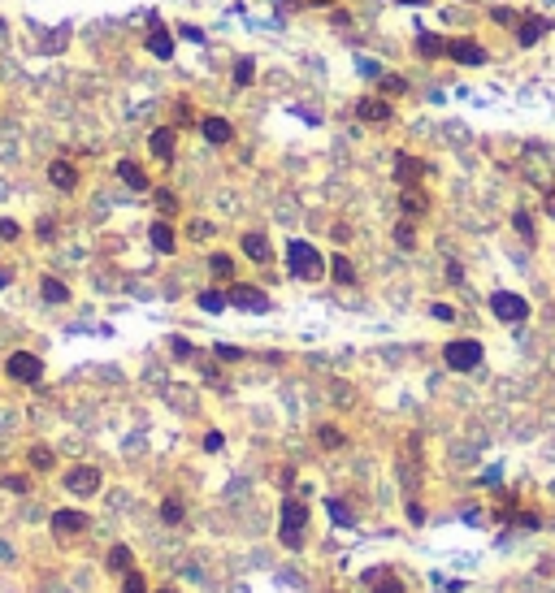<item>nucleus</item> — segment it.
Listing matches in <instances>:
<instances>
[{"mask_svg": "<svg viewBox=\"0 0 555 593\" xmlns=\"http://www.w3.org/2000/svg\"><path fill=\"white\" fill-rule=\"evenodd\" d=\"M5 286H9V273H5V269H0V291H5Z\"/></svg>", "mask_w": 555, "mask_h": 593, "instance_id": "8fccbe9b", "label": "nucleus"}, {"mask_svg": "<svg viewBox=\"0 0 555 593\" xmlns=\"http://www.w3.org/2000/svg\"><path fill=\"white\" fill-rule=\"evenodd\" d=\"M369 585H373V593H403L399 576H386L382 567H377V572H369Z\"/></svg>", "mask_w": 555, "mask_h": 593, "instance_id": "6ab92c4d", "label": "nucleus"}, {"mask_svg": "<svg viewBox=\"0 0 555 593\" xmlns=\"http://www.w3.org/2000/svg\"><path fill=\"white\" fill-rule=\"evenodd\" d=\"M217 355H221V359H239L243 351H239V347H226V342H221V347H217Z\"/></svg>", "mask_w": 555, "mask_h": 593, "instance_id": "37998d69", "label": "nucleus"}, {"mask_svg": "<svg viewBox=\"0 0 555 593\" xmlns=\"http://www.w3.org/2000/svg\"><path fill=\"white\" fill-rule=\"evenodd\" d=\"M421 173H425V165H421L417 156H399V161H395V178H399L403 187H412Z\"/></svg>", "mask_w": 555, "mask_h": 593, "instance_id": "4468645a", "label": "nucleus"}, {"mask_svg": "<svg viewBox=\"0 0 555 593\" xmlns=\"http://www.w3.org/2000/svg\"><path fill=\"white\" fill-rule=\"evenodd\" d=\"M157 204H161V213H174V208H178V204H174V195H169V191H157Z\"/></svg>", "mask_w": 555, "mask_h": 593, "instance_id": "58836bf2", "label": "nucleus"}, {"mask_svg": "<svg viewBox=\"0 0 555 593\" xmlns=\"http://www.w3.org/2000/svg\"><path fill=\"white\" fill-rule=\"evenodd\" d=\"M39 291H44V299H48V303H65V299H70V291L61 286V281H53V277H44V286H39Z\"/></svg>", "mask_w": 555, "mask_h": 593, "instance_id": "393cba45", "label": "nucleus"}, {"mask_svg": "<svg viewBox=\"0 0 555 593\" xmlns=\"http://www.w3.org/2000/svg\"><path fill=\"white\" fill-rule=\"evenodd\" d=\"M317 442H321V446H330V451H334V446H343V433H339V429H334V425H325V429H317Z\"/></svg>", "mask_w": 555, "mask_h": 593, "instance_id": "c756f323", "label": "nucleus"}, {"mask_svg": "<svg viewBox=\"0 0 555 593\" xmlns=\"http://www.w3.org/2000/svg\"><path fill=\"white\" fill-rule=\"evenodd\" d=\"M417 53H421V57H447V39H438V35H417Z\"/></svg>", "mask_w": 555, "mask_h": 593, "instance_id": "aec40b11", "label": "nucleus"}, {"mask_svg": "<svg viewBox=\"0 0 555 593\" xmlns=\"http://www.w3.org/2000/svg\"><path fill=\"white\" fill-rule=\"evenodd\" d=\"M161 520H165V524H183V502H178V498H165Z\"/></svg>", "mask_w": 555, "mask_h": 593, "instance_id": "bb28decb", "label": "nucleus"}, {"mask_svg": "<svg viewBox=\"0 0 555 593\" xmlns=\"http://www.w3.org/2000/svg\"><path fill=\"white\" fill-rule=\"evenodd\" d=\"M490 18H495V22H516V13H512V9H495Z\"/></svg>", "mask_w": 555, "mask_h": 593, "instance_id": "09e8293b", "label": "nucleus"}, {"mask_svg": "<svg viewBox=\"0 0 555 593\" xmlns=\"http://www.w3.org/2000/svg\"><path fill=\"white\" fill-rule=\"evenodd\" d=\"M395 243H399V247H412V243H417L412 225H395Z\"/></svg>", "mask_w": 555, "mask_h": 593, "instance_id": "e433bc0d", "label": "nucleus"}, {"mask_svg": "<svg viewBox=\"0 0 555 593\" xmlns=\"http://www.w3.org/2000/svg\"><path fill=\"white\" fill-rule=\"evenodd\" d=\"M230 303H235V307H247V312H265V307H269V299H265L256 286H235V291H230Z\"/></svg>", "mask_w": 555, "mask_h": 593, "instance_id": "6e6552de", "label": "nucleus"}, {"mask_svg": "<svg viewBox=\"0 0 555 593\" xmlns=\"http://www.w3.org/2000/svg\"><path fill=\"white\" fill-rule=\"evenodd\" d=\"M157 593H178V589H157Z\"/></svg>", "mask_w": 555, "mask_h": 593, "instance_id": "603ef678", "label": "nucleus"}, {"mask_svg": "<svg viewBox=\"0 0 555 593\" xmlns=\"http://www.w3.org/2000/svg\"><path fill=\"white\" fill-rule=\"evenodd\" d=\"M547 31H551V22H547V18H525V22H521V31H516V44H521V48H534Z\"/></svg>", "mask_w": 555, "mask_h": 593, "instance_id": "1a4fd4ad", "label": "nucleus"}, {"mask_svg": "<svg viewBox=\"0 0 555 593\" xmlns=\"http://www.w3.org/2000/svg\"><path fill=\"white\" fill-rule=\"evenodd\" d=\"M304 520H308V507L299 502V498H287V502H282V533H278V537H282V546H291V550H295L299 541H304V537H299Z\"/></svg>", "mask_w": 555, "mask_h": 593, "instance_id": "7ed1b4c3", "label": "nucleus"}, {"mask_svg": "<svg viewBox=\"0 0 555 593\" xmlns=\"http://www.w3.org/2000/svg\"><path fill=\"white\" fill-rule=\"evenodd\" d=\"M122 593H148L143 576H139V572H126V576H122Z\"/></svg>", "mask_w": 555, "mask_h": 593, "instance_id": "7c9ffc66", "label": "nucleus"}, {"mask_svg": "<svg viewBox=\"0 0 555 593\" xmlns=\"http://www.w3.org/2000/svg\"><path fill=\"white\" fill-rule=\"evenodd\" d=\"M183 39H191V44H200V39H204V31H200V27H183Z\"/></svg>", "mask_w": 555, "mask_h": 593, "instance_id": "a18cd8bd", "label": "nucleus"}, {"mask_svg": "<svg viewBox=\"0 0 555 593\" xmlns=\"http://www.w3.org/2000/svg\"><path fill=\"white\" fill-rule=\"evenodd\" d=\"M243 251H247V255H252V260H256V265H265L269 255H273V251H269V243H265L261 234H243Z\"/></svg>", "mask_w": 555, "mask_h": 593, "instance_id": "f3484780", "label": "nucleus"}, {"mask_svg": "<svg viewBox=\"0 0 555 593\" xmlns=\"http://www.w3.org/2000/svg\"><path fill=\"white\" fill-rule=\"evenodd\" d=\"M403 5H425V0H403Z\"/></svg>", "mask_w": 555, "mask_h": 593, "instance_id": "3c124183", "label": "nucleus"}, {"mask_svg": "<svg viewBox=\"0 0 555 593\" xmlns=\"http://www.w3.org/2000/svg\"><path fill=\"white\" fill-rule=\"evenodd\" d=\"M325 507H330V520H334V524H343V528H351V524H356V515H351V507H347V502L330 498Z\"/></svg>", "mask_w": 555, "mask_h": 593, "instance_id": "4be33fe9", "label": "nucleus"}, {"mask_svg": "<svg viewBox=\"0 0 555 593\" xmlns=\"http://www.w3.org/2000/svg\"><path fill=\"white\" fill-rule=\"evenodd\" d=\"M5 373H9L13 381L35 385V381L44 377V364H39V355H31V351H13V355H9V364H5Z\"/></svg>", "mask_w": 555, "mask_h": 593, "instance_id": "20e7f679", "label": "nucleus"}, {"mask_svg": "<svg viewBox=\"0 0 555 593\" xmlns=\"http://www.w3.org/2000/svg\"><path fill=\"white\" fill-rule=\"evenodd\" d=\"M31 468H53V451H48V446H35V451H31Z\"/></svg>", "mask_w": 555, "mask_h": 593, "instance_id": "473e14b6", "label": "nucleus"}, {"mask_svg": "<svg viewBox=\"0 0 555 593\" xmlns=\"http://www.w3.org/2000/svg\"><path fill=\"white\" fill-rule=\"evenodd\" d=\"M447 57L460 65H486V48L473 39H447Z\"/></svg>", "mask_w": 555, "mask_h": 593, "instance_id": "0eeeda50", "label": "nucleus"}, {"mask_svg": "<svg viewBox=\"0 0 555 593\" xmlns=\"http://www.w3.org/2000/svg\"><path fill=\"white\" fill-rule=\"evenodd\" d=\"M48 178H53V187H61V191H74V182H79V173H74L70 161H53L48 165Z\"/></svg>", "mask_w": 555, "mask_h": 593, "instance_id": "f8f14e48", "label": "nucleus"}, {"mask_svg": "<svg viewBox=\"0 0 555 593\" xmlns=\"http://www.w3.org/2000/svg\"><path fill=\"white\" fill-rule=\"evenodd\" d=\"M252 79H256V65H252V61H239V65H235V83H239V87H247Z\"/></svg>", "mask_w": 555, "mask_h": 593, "instance_id": "2f4dec72", "label": "nucleus"}, {"mask_svg": "<svg viewBox=\"0 0 555 593\" xmlns=\"http://www.w3.org/2000/svg\"><path fill=\"white\" fill-rule=\"evenodd\" d=\"M287 265H291V273L295 277H304V281H317L321 277V251L313 247V243H295L291 239V247H287Z\"/></svg>", "mask_w": 555, "mask_h": 593, "instance_id": "f257e3e1", "label": "nucleus"}, {"mask_svg": "<svg viewBox=\"0 0 555 593\" xmlns=\"http://www.w3.org/2000/svg\"><path fill=\"white\" fill-rule=\"evenodd\" d=\"M5 489H13V494H27L31 481H27V477H5Z\"/></svg>", "mask_w": 555, "mask_h": 593, "instance_id": "4c0bfd02", "label": "nucleus"}, {"mask_svg": "<svg viewBox=\"0 0 555 593\" xmlns=\"http://www.w3.org/2000/svg\"><path fill=\"white\" fill-rule=\"evenodd\" d=\"M53 533H87L83 511H53Z\"/></svg>", "mask_w": 555, "mask_h": 593, "instance_id": "9d476101", "label": "nucleus"}, {"mask_svg": "<svg viewBox=\"0 0 555 593\" xmlns=\"http://www.w3.org/2000/svg\"><path fill=\"white\" fill-rule=\"evenodd\" d=\"M226 303H230V295H221V291H204V295H200V307H204V312H221Z\"/></svg>", "mask_w": 555, "mask_h": 593, "instance_id": "a878e982", "label": "nucleus"}, {"mask_svg": "<svg viewBox=\"0 0 555 593\" xmlns=\"http://www.w3.org/2000/svg\"><path fill=\"white\" fill-rule=\"evenodd\" d=\"M65 489H70V494H79V498L96 494V489H100V468H87V463H83V468H70L65 472Z\"/></svg>", "mask_w": 555, "mask_h": 593, "instance_id": "423d86ee", "label": "nucleus"}, {"mask_svg": "<svg viewBox=\"0 0 555 593\" xmlns=\"http://www.w3.org/2000/svg\"><path fill=\"white\" fill-rule=\"evenodd\" d=\"M403 208H408V213H425V195H421V191L412 187L408 195H403Z\"/></svg>", "mask_w": 555, "mask_h": 593, "instance_id": "72a5a7b5", "label": "nucleus"}, {"mask_svg": "<svg viewBox=\"0 0 555 593\" xmlns=\"http://www.w3.org/2000/svg\"><path fill=\"white\" fill-rule=\"evenodd\" d=\"M360 74H369V79H382V65H377V61H360Z\"/></svg>", "mask_w": 555, "mask_h": 593, "instance_id": "a19ab883", "label": "nucleus"}, {"mask_svg": "<svg viewBox=\"0 0 555 593\" xmlns=\"http://www.w3.org/2000/svg\"><path fill=\"white\" fill-rule=\"evenodd\" d=\"M18 234H22V225H18V221H9V217H0V239H5V243H13Z\"/></svg>", "mask_w": 555, "mask_h": 593, "instance_id": "c9c22d12", "label": "nucleus"}, {"mask_svg": "<svg viewBox=\"0 0 555 593\" xmlns=\"http://www.w3.org/2000/svg\"><path fill=\"white\" fill-rule=\"evenodd\" d=\"M174 355H178V359H187V355H191V342H183V338H174Z\"/></svg>", "mask_w": 555, "mask_h": 593, "instance_id": "79ce46f5", "label": "nucleus"}, {"mask_svg": "<svg viewBox=\"0 0 555 593\" xmlns=\"http://www.w3.org/2000/svg\"><path fill=\"white\" fill-rule=\"evenodd\" d=\"M204 451H221V433H209L204 437Z\"/></svg>", "mask_w": 555, "mask_h": 593, "instance_id": "49530a36", "label": "nucleus"}, {"mask_svg": "<svg viewBox=\"0 0 555 593\" xmlns=\"http://www.w3.org/2000/svg\"><path fill=\"white\" fill-rule=\"evenodd\" d=\"M209 269H213V277H230V273H235V260H230V255H221V251H217L213 260H209Z\"/></svg>", "mask_w": 555, "mask_h": 593, "instance_id": "cd10ccee", "label": "nucleus"}, {"mask_svg": "<svg viewBox=\"0 0 555 593\" xmlns=\"http://www.w3.org/2000/svg\"><path fill=\"white\" fill-rule=\"evenodd\" d=\"M131 567H135V554L126 550V546H113V550H109V572L126 576V572H131Z\"/></svg>", "mask_w": 555, "mask_h": 593, "instance_id": "a211bd4d", "label": "nucleus"}, {"mask_svg": "<svg viewBox=\"0 0 555 593\" xmlns=\"http://www.w3.org/2000/svg\"><path fill=\"white\" fill-rule=\"evenodd\" d=\"M516 524H521V528H538V515H534V511H521Z\"/></svg>", "mask_w": 555, "mask_h": 593, "instance_id": "ea45409f", "label": "nucleus"}, {"mask_svg": "<svg viewBox=\"0 0 555 593\" xmlns=\"http://www.w3.org/2000/svg\"><path fill=\"white\" fill-rule=\"evenodd\" d=\"M230 135H235V126L226 117H204V139L209 143H230Z\"/></svg>", "mask_w": 555, "mask_h": 593, "instance_id": "ddd939ff", "label": "nucleus"}, {"mask_svg": "<svg viewBox=\"0 0 555 593\" xmlns=\"http://www.w3.org/2000/svg\"><path fill=\"white\" fill-rule=\"evenodd\" d=\"M490 312H495L499 321H525V317H529V303H525L521 295H512V291H499V295L490 299Z\"/></svg>", "mask_w": 555, "mask_h": 593, "instance_id": "39448f33", "label": "nucleus"}, {"mask_svg": "<svg viewBox=\"0 0 555 593\" xmlns=\"http://www.w3.org/2000/svg\"><path fill=\"white\" fill-rule=\"evenodd\" d=\"M152 247H157V251H174V229H169L165 221L152 225Z\"/></svg>", "mask_w": 555, "mask_h": 593, "instance_id": "b1692460", "label": "nucleus"}, {"mask_svg": "<svg viewBox=\"0 0 555 593\" xmlns=\"http://www.w3.org/2000/svg\"><path fill=\"white\" fill-rule=\"evenodd\" d=\"M330 269H334V281H343V286H351V281H356V269H351V260H347V255H334V260H330Z\"/></svg>", "mask_w": 555, "mask_h": 593, "instance_id": "5701e85b", "label": "nucleus"}, {"mask_svg": "<svg viewBox=\"0 0 555 593\" xmlns=\"http://www.w3.org/2000/svg\"><path fill=\"white\" fill-rule=\"evenodd\" d=\"M117 173L126 178V187H135V191H148V178H143V169H139L135 161H122V165H117Z\"/></svg>", "mask_w": 555, "mask_h": 593, "instance_id": "412c9836", "label": "nucleus"}, {"mask_svg": "<svg viewBox=\"0 0 555 593\" xmlns=\"http://www.w3.org/2000/svg\"><path fill=\"white\" fill-rule=\"evenodd\" d=\"M191 229H195V239H209V234H213V225H209V221H195Z\"/></svg>", "mask_w": 555, "mask_h": 593, "instance_id": "c03bdc74", "label": "nucleus"}, {"mask_svg": "<svg viewBox=\"0 0 555 593\" xmlns=\"http://www.w3.org/2000/svg\"><path fill=\"white\" fill-rule=\"evenodd\" d=\"M377 83H382V91H386V95H403V91H408V83H403L399 74H382Z\"/></svg>", "mask_w": 555, "mask_h": 593, "instance_id": "c85d7f7f", "label": "nucleus"}, {"mask_svg": "<svg viewBox=\"0 0 555 593\" xmlns=\"http://www.w3.org/2000/svg\"><path fill=\"white\" fill-rule=\"evenodd\" d=\"M148 53H152V57H161V61H169L174 57V39H169V31H152V35H148Z\"/></svg>", "mask_w": 555, "mask_h": 593, "instance_id": "2eb2a0df", "label": "nucleus"}, {"mask_svg": "<svg viewBox=\"0 0 555 593\" xmlns=\"http://www.w3.org/2000/svg\"><path fill=\"white\" fill-rule=\"evenodd\" d=\"M443 359H447V368L469 373V368L482 364V342H473V338H456V342H447V347H443Z\"/></svg>", "mask_w": 555, "mask_h": 593, "instance_id": "f03ea898", "label": "nucleus"}, {"mask_svg": "<svg viewBox=\"0 0 555 593\" xmlns=\"http://www.w3.org/2000/svg\"><path fill=\"white\" fill-rule=\"evenodd\" d=\"M512 225H516V234H521V239H534V221H529V213H516V217H512Z\"/></svg>", "mask_w": 555, "mask_h": 593, "instance_id": "f704fd0d", "label": "nucleus"}, {"mask_svg": "<svg viewBox=\"0 0 555 593\" xmlns=\"http://www.w3.org/2000/svg\"><path fill=\"white\" fill-rule=\"evenodd\" d=\"M356 117L360 121H391V105H386V100H360V105H356Z\"/></svg>", "mask_w": 555, "mask_h": 593, "instance_id": "9b49d317", "label": "nucleus"}, {"mask_svg": "<svg viewBox=\"0 0 555 593\" xmlns=\"http://www.w3.org/2000/svg\"><path fill=\"white\" fill-rule=\"evenodd\" d=\"M148 147H152V156H161V161H174V131H152Z\"/></svg>", "mask_w": 555, "mask_h": 593, "instance_id": "dca6fc26", "label": "nucleus"}, {"mask_svg": "<svg viewBox=\"0 0 555 593\" xmlns=\"http://www.w3.org/2000/svg\"><path fill=\"white\" fill-rule=\"evenodd\" d=\"M408 520H412V524H421V520H425V507H417V502H412V507H408Z\"/></svg>", "mask_w": 555, "mask_h": 593, "instance_id": "de8ad7c7", "label": "nucleus"}]
</instances>
